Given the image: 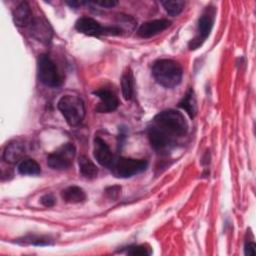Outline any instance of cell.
Segmentation results:
<instances>
[{"instance_id":"6da1fadb","label":"cell","mask_w":256,"mask_h":256,"mask_svg":"<svg viewBox=\"0 0 256 256\" xmlns=\"http://www.w3.org/2000/svg\"><path fill=\"white\" fill-rule=\"evenodd\" d=\"M152 75L161 86L171 89L181 83L183 69L179 62L172 59H159L152 66Z\"/></svg>"},{"instance_id":"7a4b0ae2","label":"cell","mask_w":256,"mask_h":256,"mask_svg":"<svg viewBox=\"0 0 256 256\" xmlns=\"http://www.w3.org/2000/svg\"><path fill=\"white\" fill-rule=\"evenodd\" d=\"M153 124L171 138L186 135L188 123L184 115L174 109L161 111L154 117Z\"/></svg>"},{"instance_id":"3957f363","label":"cell","mask_w":256,"mask_h":256,"mask_svg":"<svg viewBox=\"0 0 256 256\" xmlns=\"http://www.w3.org/2000/svg\"><path fill=\"white\" fill-rule=\"evenodd\" d=\"M57 107L66 122L70 126H77L82 122L85 116V106L83 100L74 95H64L62 96Z\"/></svg>"},{"instance_id":"277c9868","label":"cell","mask_w":256,"mask_h":256,"mask_svg":"<svg viewBox=\"0 0 256 256\" xmlns=\"http://www.w3.org/2000/svg\"><path fill=\"white\" fill-rule=\"evenodd\" d=\"M216 15V9L214 6L209 5L207 6L202 14L200 15L197 23V31L195 37L189 42V49L195 50L199 48L204 41L207 39V37L210 35V32L213 28L214 20Z\"/></svg>"},{"instance_id":"5b68a950","label":"cell","mask_w":256,"mask_h":256,"mask_svg":"<svg viewBox=\"0 0 256 256\" xmlns=\"http://www.w3.org/2000/svg\"><path fill=\"white\" fill-rule=\"evenodd\" d=\"M37 74L40 82L48 87H58L61 84L56 65L46 54H41L38 57Z\"/></svg>"},{"instance_id":"8992f818","label":"cell","mask_w":256,"mask_h":256,"mask_svg":"<svg viewBox=\"0 0 256 256\" xmlns=\"http://www.w3.org/2000/svg\"><path fill=\"white\" fill-rule=\"evenodd\" d=\"M148 163L143 159L120 157L112 164V172L118 178H128L146 170Z\"/></svg>"},{"instance_id":"52a82bcc","label":"cell","mask_w":256,"mask_h":256,"mask_svg":"<svg viewBox=\"0 0 256 256\" xmlns=\"http://www.w3.org/2000/svg\"><path fill=\"white\" fill-rule=\"evenodd\" d=\"M75 28L78 32L88 36H100V35H120L122 29L115 26L103 27L101 24L93 18L81 17L75 23Z\"/></svg>"},{"instance_id":"ba28073f","label":"cell","mask_w":256,"mask_h":256,"mask_svg":"<svg viewBox=\"0 0 256 256\" xmlns=\"http://www.w3.org/2000/svg\"><path fill=\"white\" fill-rule=\"evenodd\" d=\"M76 149L73 144L66 143L59 147L56 151L52 152L47 157V164L54 170L68 169L74 159Z\"/></svg>"},{"instance_id":"9c48e42d","label":"cell","mask_w":256,"mask_h":256,"mask_svg":"<svg viewBox=\"0 0 256 256\" xmlns=\"http://www.w3.org/2000/svg\"><path fill=\"white\" fill-rule=\"evenodd\" d=\"M94 95H96L100 102L96 106V111L99 113H109L117 109L119 105L118 98L115 94V92L109 88H99L93 92Z\"/></svg>"},{"instance_id":"30bf717a","label":"cell","mask_w":256,"mask_h":256,"mask_svg":"<svg viewBox=\"0 0 256 256\" xmlns=\"http://www.w3.org/2000/svg\"><path fill=\"white\" fill-rule=\"evenodd\" d=\"M171 25V21L168 19H156L147 21L138 28L137 34L141 38H150L153 37L164 30H166Z\"/></svg>"},{"instance_id":"8fae6325","label":"cell","mask_w":256,"mask_h":256,"mask_svg":"<svg viewBox=\"0 0 256 256\" xmlns=\"http://www.w3.org/2000/svg\"><path fill=\"white\" fill-rule=\"evenodd\" d=\"M93 154L96 159V161L104 167H111L114 158L113 154L108 146V144L101 139L100 137H95L94 138V149H93Z\"/></svg>"},{"instance_id":"7c38bea8","label":"cell","mask_w":256,"mask_h":256,"mask_svg":"<svg viewBox=\"0 0 256 256\" xmlns=\"http://www.w3.org/2000/svg\"><path fill=\"white\" fill-rule=\"evenodd\" d=\"M12 16L13 21L16 26L18 27H25L31 24L33 21V15L32 10L29 6V4L25 1L20 2L18 5H16L12 10Z\"/></svg>"},{"instance_id":"4fadbf2b","label":"cell","mask_w":256,"mask_h":256,"mask_svg":"<svg viewBox=\"0 0 256 256\" xmlns=\"http://www.w3.org/2000/svg\"><path fill=\"white\" fill-rule=\"evenodd\" d=\"M148 138L151 146L155 150H163L167 148L172 142V138L154 124L148 128Z\"/></svg>"},{"instance_id":"5bb4252c","label":"cell","mask_w":256,"mask_h":256,"mask_svg":"<svg viewBox=\"0 0 256 256\" xmlns=\"http://www.w3.org/2000/svg\"><path fill=\"white\" fill-rule=\"evenodd\" d=\"M29 26L31 34L39 41L47 42L51 39L52 30L45 20L40 18H34Z\"/></svg>"},{"instance_id":"9a60e30c","label":"cell","mask_w":256,"mask_h":256,"mask_svg":"<svg viewBox=\"0 0 256 256\" xmlns=\"http://www.w3.org/2000/svg\"><path fill=\"white\" fill-rule=\"evenodd\" d=\"M25 154L24 145L18 141H12L5 147L3 158L8 163H16L20 160H23Z\"/></svg>"},{"instance_id":"2e32d148","label":"cell","mask_w":256,"mask_h":256,"mask_svg":"<svg viewBox=\"0 0 256 256\" xmlns=\"http://www.w3.org/2000/svg\"><path fill=\"white\" fill-rule=\"evenodd\" d=\"M178 106L182 108L190 118H194L197 114V102H196V97L195 93L192 88L188 89L182 100L179 102Z\"/></svg>"},{"instance_id":"e0dca14e","label":"cell","mask_w":256,"mask_h":256,"mask_svg":"<svg viewBox=\"0 0 256 256\" xmlns=\"http://www.w3.org/2000/svg\"><path fill=\"white\" fill-rule=\"evenodd\" d=\"M62 198L67 203H81L86 199V193L78 186H69L61 193Z\"/></svg>"},{"instance_id":"ac0fdd59","label":"cell","mask_w":256,"mask_h":256,"mask_svg":"<svg viewBox=\"0 0 256 256\" xmlns=\"http://www.w3.org/2000/svg\"><path fill=\"white\" fill-rule=\"evenodd\" d=\"M133 88H134L133 73L130 68H127L121 77V91H122V96L125 100H130L132 98Z\"/></svg>"},{"instance_id":"d6986e66","label":"cell","mask_w":256,"mask_h":256,"mask_svg":"<svg viewBox=\"0 0 256 256\" xmlns=\"http://www.w3.org/2000/svg\"><path fill=\"white\" fill-rule=\"evenodd\" d=\"M78 163H79L80 172L84 177L92 179L97 176L98 168L87 156L85 155L80 156L78 159Z\"/></svg>"},{"instance_id":"ffe728a7","label":"cell","mask_w":256,"mask_h":256,"mask_svg":"<svg viewBox=\"0 0 256 256\" xmlns=\"http://www.w3.org/2000/svg\"><path fill=\"white\" fill-rule=\"evenodd\" d=\"M17 170L21 175H38L41 172V167L34 159L27 158L19 162Z\"/></svg>"},{"instance_id":"44dd1931","label":"cell","mask_w":256,"mask_h":256,"mask_svg":"<svg viewBox=\"0 0 256 256\" xmlns=\"http://www.w3.org/2000/svg\"><path fill=\"white\" fill-rule=\"evenodd\" d=\"M161 4L163 5L164 9L170 16L179 15L185 6V2L182 0H174V1L167 0V1H162Z\"/></svg>"},{"instance_id":"7402d4cb","label":"cell","mask_w":256,"mask_h":256,"mask_svg":"<svg viewBox=\"0 0 256 256\" xmlns=\"http://www.w3.org/2000/svg\"><path fill=\"white\" fill-rule=\"evenodd\" d=\"M127 253L133 256H148L151 254V249L147 245H131L127 247Z\"/></svg>"},{"instance_id":"603a6c76","label":"cell","mask_w":256,"mask_h":256,"mask_svg":"<svg viewBox=\"0 0 256 256\" xmlns=\"http://www.w3.org/2000/svg\"><path fill=\"white\" fill-rule=\"evenodd\" d=\"M24 242H27L29 244H32V245H50V240L49 238L47 237H42V236H30V237H27L25 238V240H23Z\"/></svg>"},{"instance_id":"cb8c5ba5","label":"cell","mask_w":256,"mask_h":256,"mask_svg":"<svg viewBox=\"0 0 256 256\" xmlns=\"http://www.w3.org/2000/svg\"><path fill=\"white\" fill-rule=\"evenodd\" d=\"M118 20H119V23H121L122 27H129L132 29L135 26V20L128 15L120 14L118 15Z\"/></svg>"},{"instance_id":"d4e9b609","label":"cell","mask_w":256,"mask_h":256,"mask_svg":"<svg viewBox=\"0 0 256 256\" xmlns=\"http://www.w3.org/2000/svg\"><path fill=\"white\" fill-rule=\"evenodd\" d=\"M105 194L107 195V197H109L110 199H117L119 197V195L121 194V187L120 186H111L106 188L105 190Z\"/></svg>"},{"instance_id":"484cf974","label":"cell","mask_w":256,"mask_h":256,"mask_svg":"<svg viewBox=\"0 0 256 256\" xmlns=\"http://www.w3.org/2000/svg\"><path fill=\"white\" fill-rule=\"evenodd\" d=\"M40 202L45 207H52L55 204V198L52 194H45L40 198Z\"/></svg>"},{"instance_id":"4316f807","label":"cell","mask_w":256,"mask_h":256,"mask_svg":"<svg viewBox=\"0 0 256 256\" xmlns=\"http://www.w3.org/2000/svg\"><path fill=\"white\" fill-rule=\"evenodd\" d=\"M93 3L98 6H101V7L112 8V7L116 6L118 2L116 0H95V1H93Z\"/></svg>"},{"instance_id":"83f0119b","label":"cell","mask_w":256,"mask_h":256,"mask_svg":"<svg viewBox=\"0 0 256 256\" xmlns=\"http://www.w3.org/2000/svg\"><path fill=\"white\" fill-rule=\"evenodd\" d=\"M256 245L254 242H246L244 245V254L245 255H255Z\"/></svg>"},{"instance_id":"f1b7e54d","label":"cell","mask_w":256,"mask_h":256,"mask_svg":"<svg viewBox=\"0 0 256 256\" xmlns=\"http://www.w3.org/2000/svg\"><path fill=\"white\" fill-rule=\"evenodd\" d=\"M69 6H71V7H78V6H80L81 4H83V3H85V2H81V1H67L66 2Z\"/></svg>"}]
</instances>
